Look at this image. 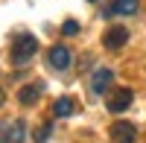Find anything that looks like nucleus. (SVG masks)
Instances as JSON below:
<instances>
[{
	"mask_svg": "<svg viewBox=\"0 0 146 143\" xmlns=\"http://www.w3.org/2000/svg\"><path fill=\"white\" fill-rule=\"evenodd\" d=\"M38 53V41L32 38V35H21V38L12 44V64H18V67H23L29 62V58Z\"/></svg>",
	"mask_w": 146,
	"mask_h": 143,
	"instance_id": "obj_1",
	"label": "nucleus"
},
{
	"mask_svg": "<svg viewBox=\"0 0 146 143\" xmlns=\"http://www.w3.org/2000/svg\"><path fill=\"white\" fill-rule=\"evenodd\" d=\"M111 137H114V143H135L137 128H135V123H129V120H117L111 126Z\"/></svg>",
	"mask_w": 146,
	"mask_h": 143,
	"instance_id": "obj_2",
	"label": "nucleus"
},
{
	"mask_svg": "<svg viewBox=\"0 0 146 143\" xmlns=\"http://www.w3.org/2000/svg\"><path fill=\"white\" fill-rule=\"evenodd\" d=\"M131 99H135V93H131V88H117L111 97H108V111H114V114H120V111H126L129 105H131Z\"/></svg>",
	"mask_w": 146,
	"mask_h": 143,
	"instance_id": "obj_3",
	"label": "nucleus"
},
{
	"mask_svg": "<svg viewBox=\"0 0 146 143\" xmlns=\"http://www.w3.org/2000/svg\"><path fill=\"white\" fill-rule=\"evenodd\" d=\"M126 41H129V29L126 26H108L105 35H102V44L108 47V50H120Z\"/></svg>",
	"mask_w": 146,
	"mask_h": 143,
	"instance_id": "obj_4",
	"label": "nucleus"
},
{
	"mask_svg": "<svg viewBox=\"0 0 146 143\" xmlns=\"http://www.w3.org/2000/svg\"><path fill=\"white\" fill-rule=\"evenodd\" d=\"M47 58H50V64H53L56 70H67V67H70V62H73V56H70V50H67L64 44H56V47H50Z\"/></svg>",
	"mask_w": 146,
	"mask_h": 143,
	"instance_id": "obj_5",
	"label": "nucleus"
},
{
	"mask_svg": "<svg viewBox=\"0 0 146 143\" xmlns=\"http://www.w3.org/2000/svg\"><path fill=\"white\" fill-rule=\"evenodd\" d=\"M111 82H114V70H108V67H100L94 73V79H91V91L100 97V93H105L108 88H111Z\"/></svg>",
	"mask_w": 146,
	"mask_h": 143,
	"instance_id": "obj_6",
	"label": "nucleus"
},
{
	"mask_svg": "<svg viewBox=\"0 0 146 143\" xmlns=\"http://www.w3.org/2000/svg\"><path fill=\"white\" fill-rule=\"evenodd\" d=\"M137 9H140L137 0H114V3L108 6L102 15L108 18V15H114V12H117V15H137Z\"/></svg>",
	"mask_w": 146,
	"mask_h": 143,
	"instance_id": "obj_7",
	"label": "nucleus"
},
{
	"mask_svg": "<svg viewBox=\"0 0 146 143\" xmlns=\"http://www.w3.org/2000/svg\"><path fill=\"white\" fill-rule=\"evenodd\" d=\"M41 91H44V85H41V82H32V85H27V88H21V93H18V99H21V105H32V102H38V97H41Z\"/></svg>",
	"mask_w": 146,
	"mask_h": 143,
	"instance_id": "obj_8",
	"label": "nucleus"
},
{
	"mask_svg": "<svg viewBox=\"0 0 146 143\" xmlns=\"http://www.w3.org/2000/svg\"><path fill=\"white\" fill-rule=\"evenodd\" d=\"M53 114L56 117H73V114H76V102H73L70 97H58L53 102Z\"/></svg>",
	"mask_w": 146,
	"mask_h": 143,
	"instance_id": "obj_9",
	"label": "nucleus"
},
{
	"mask_svg": "<svg viewBox=\"0 0 146 143\" xmlns=\"http://www.w3.org/2000/svg\"><path fill=\"white\" fill-rule=\"evenodd\" d=\"M23 132H27L23 120H15V123H9V143H21V140H23Z\"/></svg>",
	"mask_w": 146,
	"mask_h": 143,
	"instance_id": "obj_10",
	"label": "nucleus"
},
{
	"mask_svg": "<svg viewBox=\"0 0 146 143\" xmlns=\"http://www.w3.org/2000/svg\"><path fill=\"white\" fill-rule=\"evenodd\" d=\"M50 132H53V126H50V123H41L38 128H35L32 140H35V143H47V140H50Z\"/></svg>",
	"mask_w": 146,
	"mask_h": 143,
	"instance_id": "obj_11",
	"label": "nucleus"
},
{
	"mask_svg": "<svg viewBox=\"0 0 146 143\" xmlns=\"http://www.w3.org/2000/svg\"><path fill=\"white\" fill-rule=\"evenodd\" d=\"M62 32H64V35H76V32H79V23H76V21H64V23H62Z\"/></svg>",
	"mask_w": 146,
	"mask_h": 143,
	"instance_id": "obj_12",
	"label": "nucleus"
},
{
	"mask_svg": "<svg viewBox=\"0 0 146 143\" xmlns=\"http://www.w3.org/2000/svg\"><path fill=\"white\" fill-rule=\"evenodd\" d=\"M6 128H9V126H3V123H0V143H9V134H6Z\"/></svg>",
	"mask_w": 146,
	"mask_h": 143,
	"instance_id": "obj_13",
	"label": "nucleus"
},
{
	"mask_svg": "<svg viewBox=\"0 0 146 143\" xmlns=\"http://www.w3.org/2000/svg\"><path fill=\"white\" fill-rule=\"evenodd\" d=\"M3 99H6V93H3V88H0V105H3Z\"/></svg>",
	"mask_w": 146,
	"mask_h": 143,
	"instance_id": "obj_14",
	"label": "nucleus"
},
{
	"mask_svg": "<svg viewBox=\"0 0 146 143\" xmlns=\"http://www.w3.org/2000/svg\"><path fill=\"white\" fill-rule=\"evenodd\" d=\"M88 3H96V0H88Z\"/></svg>",
	"mask_w": 146,
	"mask_h": 143,
	"instance_id": "obj_15",
	"label": "nucleus"
}]
</instances>
